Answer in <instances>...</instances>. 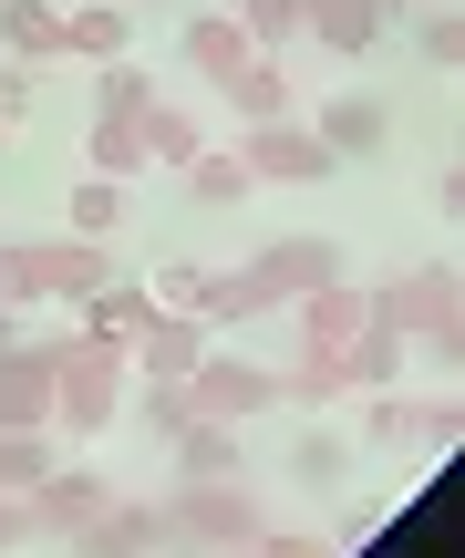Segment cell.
<instances>
[{
    "label": "cell",
    "mask_w": 465,
    "mask_h": 558,
    "mask_svg": "<svg viewBox=\"0 0 465 558\" xmlns=\"http://www.w3.org/2000/svg\"><path fill=\"white\" fill-rule=\"evenodd\" d=\"M94 279H114V248L103 239H0V300L32 311V300H83Z\"/></svg>",
    "instance_id": "cell-1"
},
{
    "label": "cell",
    "mask_w": 465,
    "mask_h": 558,
    "mask_svg": "<svg viewBox=\"0 0 465 558\" xmlns=\"http://www.w3.org/2000/svg\"><path fill=\"white\" fill-rule=\"evenodd\" d=\"M52 424L62 435H114L124 424V352L62 331V362H52Z\"/></svg>",
    "instance_id": "cell-2"
},
{
    "label": "cell",
    "mask_w": 465,
    "mask_h": 558,
    "mask_svg": "<svg viewBox=\"0 0 465 558\" xmlns=\"http://www.w3.org/2000/svg\"><path fill=\"white\" fill-rule=\"evenodd\" d=\"M259 527H269V507L248 497V476H207V486L166 497V538L176 548H248Z\"/></svg>",
    "instance_id": "cell-3"
},
{
    "label": "cell",
    "mask_w": 465,
    "mask_h": 558,
    "mask_svg": "<svg viewBox=\"0 0 465 558\" xmlns=\"http://www.w3.org/2000/svg\"><path fill=\"white\" fill-rule=\"evenodd\" d=\"M372 311L393 320V331L404 341H425L435 362H455V320H465V290H455V269H404V279H383V290H372Z\"/></svg>",
    "instance_id": "cell-4"
},
{
    "label": "cell",
    "mask_w": 465,
    "mask_h": 558,
    "mask_svg": "<svg viewBox=\"0 0 465 558\" xmlns=\"http://www.w3.org/2000/svg\"><path fill=\"white\" fill-rule=\"evenodd\" d=\"M228 156L248 166V186H321V177H342V166L321 156V135H310L301 114H269V124H248Z\"/></svg>",
    "instance_id": "cell-5"
},
{
    "label": "cell",
    "mask_w": 465,
    "mask_h": 558,
    "mask_svg": "<svg viewBox=\"0 0 465 558\" xmlns=\"http://www.w3.org/2000/svg\"><path fill=\"white\" fill-rule=\"evenodd\" d=\"M186 403H197L207 424H248V414H269V403H280V373H269V362H248V352H218V341H207V362L186 373Z\"/></svg>",
    "instance_id": "cell-6"
},
{
    "label": "cell",
    "mask_w": 465,
    "mask_h": 558,
    "mask_svg": "<svg viewBox=\"0 0 465 558\" xmlns=\"http://www.w3.org/2000/svg\"><path fill=\"white\" fill-rule=\"evenodd\" d=\"M248 290L269 300V311H290L301 290H321V279H342V239H321V228H301V239H269L259 259H238Z\"/></svg>",
    "instance_id": "cell-7"
},
{
    "label": "cell",
    "mask_w": 465,
    "mask_h": 558,
    "mask_svg": "<svg viewBox=\"0 0 465 558\" xmlns=\"http://www.w3.org/2000/svg\"><path fill=\"white\" fill-rule=\"evenodd\" d=\"M21 507H32V538H83V527L114 507V486H103L94 465H52V476H41Z\"/></svg>",
    "instance_id": "cell-8"
},
{
    "label": "cell",
    "mask_w": 465,
    "mask_h": 558,
    "mask_svg": "<svg viewBox=\"0 0 465 558\" xmlns=\"http://www.w3.org/2000/svg\"><path fill=\"white\" fill-rule=\"evenodd\" d=\"M310 135H321V156L331 166H372L393 145V114H383V94H331L321 114H301Z\"/></svg>",
    "instance_id": "cell-9"
},
{
    "label": "cell",
    "mask_w": 465,
    "mask_h": 558,
    "mask_svg": "<svg viewBox=\"0 0 465 558\" xmlns=\"http://www.w3.org/2000/svg\"><path fill=\"white\" fill-rule=\"evenodd\" d=\"M73 311H83V341H103V352H135V341H145V331L166 320L145 279H94V290H83Z\"/></svg>",
    "instance_id": "cell-10"
},
{
    "label": "cell",
    "mask_w": 465,
    "mask_h": 558,
    "mask_svg": "<svg viewBox=\"0 0 465 558\" xmlns=\"http://www.w3.org/2000/svg\"><path fill=\"white\" fill-rule=\"evenodd\" d=\"M52 362H62V331L0 352V424H52Z\"/></svg>",
    "instance_id": "cell-11"
},
{
    "label": "cell",
    "mask_w": 465,
    "mask_h": 558,
    "mask_svg": "<svg viewBox=\"0 0 465 558\" xmlns=\"http://www.w3.org/2000/svg\"><path fill=\"white\" fill-rule=\"evenodd\" d=\"M363 320H372V290H352V279H321V290L290 300V331H301V352H342Z\"/></svg>",
    "instance_id": "cell-12"
},
{
    "label": "cell",
    "mask_w": 465,
    "mask_h": 558,
    "mask_svg": "<svg viewBox=\"0 0 465 558\" xmlns=\"http://www.w3.org/2000/svg\"><path fill=\"white\" fill-rule=\"evenodd\" d=\"M62 548H73V558H156V548H166V507H124V497H114L83 538H62Z\"/></svg>",
    "instance_id": "cell-13"
},
{
    "label": "cell",
    "mask_w": 465,
    "mask_h": 558,
    "mask_svg": "<svg viewBox=\"0 0 465 558\" xmlns=\"http://www.w3.org/2000/svg\"><path fill=\"white\" fill-rule=\"evenodd\" d=\"M124 362H135V383H186V373L207 362V320L166 311V320H156V331H145V341H135Z\"/></svg>",
    "instance_id": "cell-14"
},
{
    "label": "cell",
    "mask_w": 465,
    "mask_h": 558,
    "mask_svg": "<svg viewBox=\"0 0 465 558\" xmlns=\"http://www.w3.org/2000/svg\"><path fill=\"white\" fill-rule=\"evenodd\" d=\"M124 41H135L124 0H73L62 11V62H124Z\"/></svg>",
    "instance_id": "cell-15"
},
{
    "label": "cell",
    "mask_w": 465,
    "mask_h": 558,
    "mask_svg": "<svg viewBox=\"0 0 465 558\" xmlns=\"http://www.w3.org/2000/svg\"><path fill=\"white\" fill-rule=\"evenodd\" d=\"M301 32L321 41V52H342V62H363L372 41H383V11H372V0H301Z\"/></svg>",
    "instance_id": "cell-16"
},
{
    "label": "cell",
    "mask_w": 465,
    "mask_h": 558,
    "mask_svg": "<svg viewBox=\"0 0 465 558\" xmlns=\"http://www.w3.org/2000/svg\"><path fill=\"white\" fill-rule=\"evenodd\" d=\"M176 52H186V73H197V83H228L248 62V32H238V11H197L176 32Z\"/></svg>",
    "instance_id": "cell-17"
},
{
    "label": "cell",
    "mask_w": 465,
    "mask_h": 558,
    "mask_svg": "<svg viewBox=\"0 0 465 558\" xmlns=\"http://www.w3.org/2000/svg\"><path fill=\"white\" fill-rule=\"evenodd\" d=\"M176 445V486H207V476H248V456H238V424H186V435H166Z\"/></svg>",
    "instance_id": "cell-18"
},
{
    "label": "cell",
    "mask_w": 465,
    "mask_h": 558,
    "mask_svg": "<svg viewBox=\"0 0 465 558\" xmlns=\"http://www.w3.org/2000/svg\"><path fill=\"white\" fill-rule=\"evenodd\" d=\"M218 94L238 104V124H269V114H290V62H280V52H248Z\"/></svg>",
    "instance_id": "cell-19"
},
{
    "label": "cell",
    "mask_w": 465,
    "mask_h": 558,
    "mask_svg": "<svg viewBox=\"0 0 465 558\" xmlns=\"http://www.w3.org/2000/svg\"><path fill=\"white\" fill-rule=\"evenodd\" d=\"M124 197H135L124 177H83L73 197H62V228H73V239H103V248H114V239H124Z\"/></svg>",
    "instance_id": "cell-20"
},
{
    "label": "cell",
    "mask_w": 465,
    "mask_h": 558,
    "mask_svg": "<svg viewBox=\"0 0 465 558\" xmlns=\"http://www.w3.org/2000/svg\"><path fill=\"white\" fill-rule=\"evenodd\" d=\"M0 41H11V62H62V11L52 0H0Z\"/></svg>",
    "instance_id": "cell-21"
},
{
    "label": "cell",
    "mask_w": 465,
    "mask_h": 558,
    "mask_svg": "<svg viewBox=\"0 0 465 558\" xmlns=\"http://www.w3.org/2000/svg\"><path fill=\"white\" fill-rule=\"evenodd\" d=\"M52 435H41V424H0V497H32L41 476H52Z\"/></svg>",
    "instance_id": "cell-22"
},
{
    "label": "cell",
    "mask_w": 465,
    "mask_h": 558,
    "mask_svg": "<svg viewBox=\"0 0 465 558\" xmlns=\"http://www.w3.org/2000/svg\"><path fill=\"white\" fill-rule=\"evenodd\" d=\"M290 476H301L310 497H331V486L352 476V435H342V424H310V435L290 445Z\"/></svg>",
    "instance_id": "cell-23"
},
{
    "label": "cell",
    "mask_w": 465,
    "mask_h": 558,
    "mask_svg": "<svg viewBox=\"0 0 465 558\" xmlns=\"http://www.w3.org/2000/svg\"><path fill=\"white\" fill-rule=\"evenodd\" d=\"M186 197H197L207 218H228V207L248 197V166L228 156V145H197V156H186Z\"/></svg>",
    "instance_id": "cell-24"
},
{
    "label": "cell",
    "mask_w": 465,
    "mask_h": 558,
    "mask_svg": "<svg viewBox=\"0 0 465 558\" xmlns=\"http://www.w3.org/2000/svg\"><path fill=\"white\" fill-rule=\"evenodd\" d=\"M352 445H414V393H352Z\"/></svg>",
    "instance_id": "cell-25"
},
{
    "label": "cell",
    "mask_w": 465,
    "mask_h": 558,
    "mask_svg": "<svg viewBox=\"0 0 465 558\" xmlns=\"http://www.w3.org/2000/svg\"><path fill=\"white\" fill-rule=\"evenodd\" d=\"M197 145H207V135H197V114H186V104H166V94L145 104V166H186Z\"/></svg>",
    "instance_id": "cell-26"
},
{
    "label": "cell",
    "mask_w": 465,
    "mask_h": 558,
    "mask_svg": "<svg viewBox=\"0 0 465 558\" xmlns=\"http://www.w3.org/2000/svg\"><path fill=\"white\" fill-rule=\"evenodd\" d=\"M238 32H248V52H290L301 41V0H238Z\"/></svg>",
    "instance_id": "cell-27"
},
{
    "label": "cell",
    "mask_w": 465,
    "mask_h": 558,
    "mask_svg": "<svg viewBox=\"0 0 465 558\" xmlns=\"http://www.w3.org/2000/svg\"><path fill=\"white\" fill-rule=\"evenodd\" d=\"M135 424H145V435H186V424H197L186 383H145V393H135Z\"/></svg>",
    "instance_id": "cell-28"
},
{
    "label": "cell",
    "mask_w": 465,
    "mask_h": 558,
    "mask_svg": "<svg viewBox=\"0 0 465 558\" xmlns=\"http://www.w3.org/2000/svg\"><path fill=\"white\" fill-rule=\"evenodd\" d=\"M414 41H425V62H445V73L465 62V21L445 11V0H425V11H414Z\"/></svg>",
    "instance_id": "cell-29"
},
{
    "label": "cell",
    "mask_w": 465,
    "mask_h": 558,
    "mask_svg": "<svg viewBox=\"0 0 465 558\" xmlns=\"http://www.w3.org/2000/svg\"><path fill=\"white\" fill-rule=\"evenodd\" d=\"M455 435H465V403H455V393H435V403H414V445H425V456H445Z\"/></svg>",
    "instance_id": "cell-30"
},
{
    "label": "cell",
    "mask_w": 465,
    "mask_h": 558,
    "mask_svg": "<svg viewBox=\"0 0 465 558\" xmlns=\"http://www.w3.org/2000/svg\"><path fill=\"white\" fill-rule=\"evenodd\" d=\"M145 290H156V311H186V320H197V300H207V269H197V259H176V269H156V279H145Z\"/></svg>",
    "instance_id": "cell-31"
},
{
    "label": "cell",
    "mask_w": 465,
    "mask_h": 558,
    "mask_svg": "<svg viewBox=\"0 0 465 558\" xmlns=\"http://www.w3.org/2000/svg\"><path fill=\"white\" fill-rule=\"evenodd\" d=\"M41 104V62H0V124H21Z\"/></svg>",
    "instance_id": "cell-32"
},
{
    "label": "cell",
    "mask_w": 465,
    "mask_h": 558,
    "mask_svg": "<svg viewBox=\"0 0 465 558\" xmlns=\"http://www.w3.org/2000/svg\"><path fill=\"white\" fill-rule=\"evenodd\" d=\"M248 558H331V548H321V538H290V527H259Z\"/></svg>",
    "instance_id": "cell-33"
},
{
    "label": "cell",
    "mask_w": 465,
    "mask_h": 558,
    "mask_svg": "<svg viewBox=\"0 0 465 558\" xmlns=\"http://www.w3.org/2000/svg\"><path fill=\"white\" fill-rule=\"evenodd\" d=\"M11 548H32V507H21V497H0V558H11Z\"/></svg>",
    "instance_id": "cell-34"
},
{
    "label": "cell",
    "mask_w": 465,
    "mask_h": 558,
    "mask_svg": "<svg viewBox=\"0 0 465 558\" xmlns=\"http://www.w3.org/2000/svg\"><path fill=\"white\" fill-rule=\"evenodd\" d=\"M11 341H21V311H11V300H0V352H11Z\"/></svg>",
    "instance_id": "cell-35"
},
{
    "label": "cell",
    "mask_w": 465,
    "mask_h": 558,
    "mask_svg": "<svg viewBox=\"0 0 465 558\" xmlns=\"http://www.w3.org/2000/svg\"><path fill=\"white\" fill-rule=\"evenodd\" d=\"M372 11H383V21H393V11H425V0H372Z\"/></svg>",
    "instance_id": "cell-36"
},
{
    "label": "cell",
    "mask_w": 465,
    "mask_h": 558,
    "mask_svg": "<svg viewBox=\"0 0 465 558\" xmlns=\"http://www.w3.org/2000/svg\"><path fill=\"white\" fill-rule=\"evenodd\" d=\"M186 558H248V548H186Z\"/></svg>",
    "instance_id": "cell-37"
},
{
    "label": "cell",
    "mask_w": 465,
    "mask_h": 558,
    "mask_svg": "<svg viewBox=\"0 0 465 558\" xmlns=\"http://www.w3.org/2000/svg\"><path fill=\"white\" fill-rule=\"evenodd\" d=\"M0 135H11V124H0Z\"/></svg>",
    "instance_id": "cell-38"
},
{
    "label": "cell",
    "mask_w": 465,
    "mask_h": 558,
    "mask_svg": "<svg viewBox=\"0 0 465 558\" xmlns=\"http://www.w3.org/2000/svg\"><path fill=\"white\" fill-rule=\"evenodd\" d=\"M124 11H135V0H124Z\"/></svg>",
    "instance_id": "cell-39"
}]
</instances>
